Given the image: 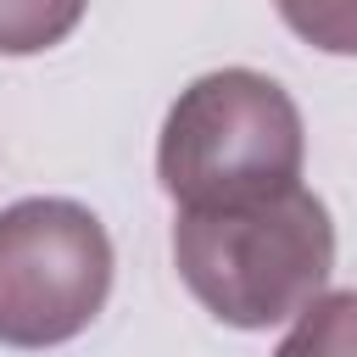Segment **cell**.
Listing matches in <instances>:
<instances>
[{"mask_svg": "<svg viewBox=\"0 0 357 357\" xmlns=\"http://www.w3.org/2000/svg\"><path fill=\"white\" fill-rule=\"evenodd\" d=\"M173 262L218 324L268 329L324 296L335 273V223L307 184L234 212H178Z\"/></svg>", "mask_w": 357, "mask_h": 357, "instance_id": "1", "label": "cell"}, {"mask_svg": "<svg viewBox=\"0 0 357 357\" xmlns=\"http://www.w3.org/2000/svg\"><path fill=\"white\" fill-rule=\"evenodd\" d=\"M301 112L279 78L223 67L195 78L156 145V178L178 212H234L301 184Z\"/></svg>", "mask_w": 357, "mask_h": 357, "instance_id": "2", "label": "cell"}, {"mask_svg": "<svg viewBox=\"0 0 357 357\" xmlns=\"http://www.w3.org/2000/svg\"><path fill=\"white\" fill-rule=\"evenodd\" d=\"M273 357H357V290H324L301 307Z\"/></svg>", "mask_w": 357, "mask_h": 357, "instance_id": "4", "label": "cell"}, {"mask_svg": "<svg viewBox=\"0 0 357 357\" xmlns=\"http://www.w3.org/2000/svg\"><path fill=\"white\" fill-rule=\"evenodd\" d=\"M84 11L78 6H0V50L6 56H28L56 45Z\"/></svg>", "mask_w": 357, "mask_h": 357, "instance_id": "5", "label": "cell"}, {"mask_svg": "<svg viewBox=\"0 0 357 357\" xmlns=\"http://www.w3.org/2000/svg\"><path fill=\"white\" fill-rule=\"evenodd\" d=\"M106 296L112 240L89 206L33 195L0 212V346H61L100 318Z\"/></svg>", "mask_w": 357, "mask_h": 357, "instance_id": "3", "label": "cell"}, {"mask_svg": "<svg viewBox=\"0 0 357 357\" xmlns=\"http://www.w3.org/2000/svg\"><path fill=\"white\" fill-rule=\"evenodd\" d=\"M284 22L301 28L318 50H335V56H357V11L351 6H284Z\"/></svg>", "mask_w": 357, "mask_h": 357, "instance_id": "6", "label": "cell"}]
</instances>
